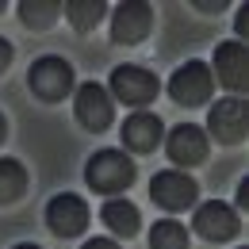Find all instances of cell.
<instances>
[{"instance_id": "8", "label": "cell", "mask_w": 249, "mask_h": 249, "mask_svg": "<svg viewBox=\"0 0 249 249\" xmlns=\"http://www.w3.org/2000/svg\"><path fill=\"white\" fill-rule=\"evenodd\" d=\"M150 27H154V8L142 4V0H126L111 16V38L119 46H138L150 35Z\"/></svg>"}, {"instance_id": "20", "label": "cell", "mask_w": 249, "mask_h": 249, "mask_svg": "<svg viewBox=\"0 0 249 249\" xmlns=\"http://www.w3.org/2000/svg\"><path fill=\"white\" fill-rule=\"evenodd\" d=\"M81 249H119V246H115L111 238H89V242H85Z\"/></svg>"}, {"instance_id": "4", "label": "cell", "mask_w": 249, "mask_h": 249, "mask_svg": "<svg viewBox=\"0 0 249 249\" xmlns=\"http://www.w3.org/2000/svg\"><path fill=\"white\" fill-rule=\"evenodd\" d=\"M211 85H215L211 65L192 58V62H184L173 77H169V96H173L177 104H184V107H199V104H207Z\"/></svg>"}, {"instance_id": "5", "label": "cell", "mask_w": 249, "mask_h": 249, "mask_svg": "<svg viewBox=\"0 0 249 249\" xmlns=\"http://www.w3.org/2000/svg\"><path fill=\"white\" fill-rule=\"evenodd\" d=\"M157 89H161V81L146 65H115V73H111V96L130 104V107L150 104L157 96Z\"/></svg>"}, {"instance_id": "1", "label": "cell", "mask_w": 249, "mask_h": 249, "mask_svg": "<svg viewBox=\"0 0 249 249\" xmlns=\"http://www.w3.org/2000/svg\"><path fill=\"white\" fill-rule=\"evenodd\" d=\"M85 180L100 196H115V192L130 188V180H134V161L123 150H100L85 165Z\"/></svg>"}, {"instance_id": "17", "label": "cell", "mask_w": 249, "mask_h": 249, "mask_svg": "<svg viewBox=\"0 0 249 249\" xmlns=\"http://www.w3.org/2000/svg\"><path fill=\"white\" fill-rule=\"evenodd\" d=\"M104 0H69L65 4V19L77 27V31H92L96 23L104 19Z\"/></svg>"}, {"instance_id": "26", "label": "cell", "mask_w": 249, "mask_h": 249, "mask_svg": "<svg viewBox=\"0 0 249 249\" xmlns=\"http://www.w3.org/2000/svg\"><path fill=\"white\" fill-rule=\"evenodd\" d=\"M0 8H4V4H0Z\"/></svg>"}, {"instance_id": "3", "label": "cell", "mask_w": 249, "mask_h": 249, "mask_svg": "<svg viewBox=\"0 0 249 249\" xmlns=\"http://www.w3.org/2000/svg\"><path fill=\"white\" fill-rule=\"evenodd\" d=\"M207 130L215 134L218 142L234 146L249 134V107H246V96H222L215 107L207 111Z\"/></svg>"}, {"instance_id": "18", "label": "cell", "mask_w": 249, "mask_h": 249, "mask_svg": "<svg viewBox=\"0 0 249 249\" xmlns=\"http://www.w3.org/2000/svg\"><path fill=\"white\" fill-rule=\"evenodd\" d=\"M150 249H188V230L177 218H161L150 230Z\"/></svg>"}, {"instance_id": "11", "label": "cell", "mask_w": 249, "mask_h": 249, "mask_svg": "<svg viewBox=\"0 0 249 249\" xmlns=\"http://www.w3.org/2000/svg\"><path fill=\"white\" fill-rule=\"evenodd\" d=\"M215 77L234 96L246 92V85H249V54H246L242 42H218L215 46Z\"/></svg>"}, {"instance_id": "10", "label": "cell", "mask_w": 249, "mask_h": 249, "mask_svg": "<svg viewBox=\"0 0 249 249\" xmlns=\"http://www.w3.org/2000/svg\"><path fill=\"white\" fill-rule=\"evenodd\" d=\"M46 226L58 234V238H77L85 226H89V203L73 192H62L46 203Z\"/></svg>"}, {"instance_id": "7", "label": "cell", "mask_w": 249, "mask_h": 249, "mask_svg": "<svg viewBox=\"0 0 249 249\" xmlns=\"http://www.w3.org/2000/svg\"><path fill=\"white\" fill-rule=\"evenodd\" d=\"M73 111H77V119L89 126V130H107L111 119H115V104H111V92L104 89V85H96V81H85L77 96H73Z\"/></svg>"}, {"instance_id": "14", "label": "cell", "mask_w": 249, "mask_h": 249, "mask_svg": "<svg viewBox=\"0 0 249 249\" xmlns=\"http://www.w3.org/2000/svg\"><path fill=\"white\" fill-rule=\"evenodd\" d=\"M100 218H104V222H107V230H111V234H119V238H134V234H138V226H142V222H138V207H134V203H130V199H107V203H104V211H100Z\"/></svg>"}, {"instance_id": "25", "label": "cell", "mask_w": 249, "mask_h": 249, "mask_svg": "<svg viewBox=\"0 0 249 249\" xmlns=\"http://www.w3.org/2000/svg\"><path fill=\"white\" fill-rule=\"evenodd\" d=\"M4 134H8V123H4V115H0V142H4Z\"/></svg>"}, {"instance_id": "9", "label": "cell", "mask_w": 249, "mask_h": 249, "mask_svg": "<svg viewBox=\"0 0 249 249\" xmlns=\"http://www.w3.org/2000/svg\"><path fill=\"white\" fill-rule=\"evenodd\" d=\"M192 222H196V234L207 238V242H230V238L242 230L238 211H234L230 203H222V199H207V203H199V211H196Z\"/></svg>"}, {"instance_id": "24", "label": "cell", "mask_w": 249, "mask_h": 249, "mask_svg": "<svg viewBox=\"0 0 249 249\" xmlns=\"http://www.w3.org/2000/svg\"><path fill=\"white\" fill-rule=\"evenodd\" d=\"M12 249H42V246H35V242H19V246H12Z\"/></svg>"}, {"instance_id": "22", "label": "cell", "mask_w": 249, "mask_h": 249, "mask_svg": "<svg viewBox=\"0 0 249 249\" xmlns=\"http://www.w3.org/2000/svg\"><path fill=\"white\" fill-rule=\"evenodd\" d=\"M238 207H249V180L238 184Z\"/></svg>"}, {"instance_id": "6", "label": "cell", "mask_w": 249, "mask_h": 249, "mask_svg": "<svg viewBox=\"0 0 249 249\" xmlns=\"http://www.w3.org/2000/svg\"><path fill=\"white\" fill-rule=\"evenodd\" d=\"M150 196H154L157 207H165V211H184L196 203V196H199V184L180 173V169H161L154 173V180H150Z\"/></svg>"}, {"instance_id": "21", "label": "cell", "mask_w": 249, "mask_h": 249, "mask_svg": "<svg viewBox=\"0 0 249 249\" xmlns=\"http://www.w3.org/2000/svg\"><path fill=\"white\" fill-rule=\"evenodd\" d=\"M196 8H199V12H222L226 4H222V0H215V4H211V0H196Z\"/></svg>"}, {"instance_id": "13", "label": "cell", "mask_w": 249, "mask_h": 249, "mask_svg": "<svg viewBox=\"0 0 249 249\" xmlns=\"http://www.w3.org/2000/svg\"><path fill=\"white\" fill-rule=\"evenodd\" d=\"M157 142H161V119L154 111H134L123 123V146L126 150L150 154V150H157Z\"/></svg>"}, {"instance_id": "15", "label": "cell", "mask_w": 249, "mask_h": 249, "mask_svg": "<svg viewBox=\"0 0 249 249\" xmlns=\"http://www.w3.org/2000/svg\"><path fill=\"white\" fill-rule=\"evenodd\" d=\"M27 192V169L16 157H0V203H16Z\"/></svg>"}, {"instance_id": "16", "label": "cell", "mask_w": 249, "mask_h": 249, "mask_svg": "<svg viewBox=\"0 0 249 249\" xmlns=\"http://www.w3.org/2000/svg\"><path fill=\"white\" fill-rule=\"evenodd\" d=\"M58 16H62V4H58V0H23V4H19V19H23L27 27H35V31L50 27Z\"/></svg>"}, {"instance_id": "23", "label": "cell", "mask_w": 249, "mask_h": 249, "mask_svg": "<svg viewBox=\"0 0 249 249\" xmlns=\"http://www.w3.org/2000/svg\"><path fill=\"white\" fill-rule=\"evenodd\" d=\"M246 27H249V19H246V8H242V12H238V19H234V31L246 35Z\"/></svg>"}, {"instance_id": "19", "label": "cell", "mask_w": 249, "mask_h": 249, "mask_svg": "<svg viewBox=\"0 0 249 249\" xmlns=\"http://www.w3.org/2000/svg\"><path fill=\"white\" fill-rule=\"evenodd\" d=\"M12 54H16V50H12V42H8V38H0V73L12 65Z\"/></svg>"}, {"instance_id": "2", "label": "cell", "mask_w": 249, "mask_h": 249, "mask_svg": "<svg viewBox=\"0 0 249 249\" xmlns=\"http://www.w3.org/2000/svg\"><path fill=\"white\" fill-rule=\"evenodd\" d=\"M27 85L38 100L46 104H58L73 92V65L65 62L62 54H42L31 62V73H27Z\"/></svg>"}, {"instance_id": "12", "label": "cell", "mask_w": 249, "mask_h": 249, "mask_svg": "<svg viewBox=\"0 0 249 249\" xmlns=\"http://www.w3.org/2000/svg\"><path fill=\"white\" fill-rule=\"evenodd\" d=\"M165 150H169V157H173L177 165H199V161L207 157V134L196 123H180V126L169 130Z\"/></svg>"}]
</instances>
